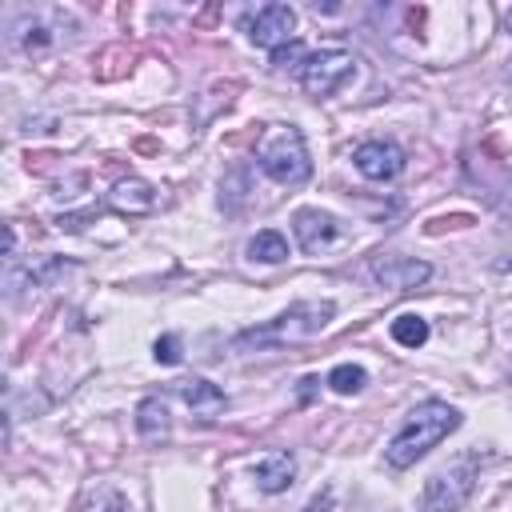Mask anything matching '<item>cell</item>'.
Masks as SVG:
<instances>
[{"label": "cell", "instance_id": "6da1fadb", "mask_svg": "<svg viewBox=\"0 0 512 512\" xmlns=\"http://www.w3.org/2000/svg\"><path fill=\"white\" fill-rule=\"evenodd\" d=\"M460 428V412L452 408V404H444V400H424V404H416L408 416H404V424L396 428V436L388 440V448H384V460H388V468H412L416 460H424L444 436H452Z\"/></svg>", "mask_w": 512, "mask_h": 512}, {"label": "cell", "instance_id": "7a4b0ae2", "mask_svg": "<svg viewBox=\"0 0 512 512\" xmlns=\"http://www.w3.org/2000/svg\"><path fill=\"white\" fill-rule=\"evenodd\" d=\"M256 164L268 180L296 188L312 176V156L304 144V132L296 124H268L256 140Z\"/></svg>", "mask_w": 512, "mask_h": 512}, {"label": "cell", "instance_id": "3957f363", "mask_svg": "<svg viewBox=\"0 0 512 512\" xmlns=\"http://www.w3.org/2000/svg\"><path fill=\"white\" fill-rule=\"evenodd\" d=\"M332 312H336L332 300H300V304H292L288 312H280L276 320H268L264 328L240 332L236 344H240V348H244V344H256V348H268V344H296V340H308V336L324 332L328 320H332Z\"/></svg>", "mask_w": 512, "mask_h": 512}, {"label": "cell", "instance_id": "277c9868", "mask_svg": "<svg viewBox=\"0 0 512 512\" xmlns=\"http://www.w3.org/2000/svg\"><path fill=\"white\" fill-rule=\"evenodd\" d=\"M480 480V452H464L448 468L432 472L424 480V512H460Z\"/></svg>", "mask_w": 512, "mask_h": 512}, {"label": "cell", "instance_id": "5b68a950", "mask_svg": "<svg viewBox=\"0 0 512 512\" xmlns=\"http://www.w3.org/2000/svg\"><path fill=\"white\" fill-rule=\"evenodd\" d=\"M356 76V56L344 52V48H320V52H308L304 64H300V84L308 96H336L348 80Z\"/></svg>", "mask_w": 512, "mask_h": 512}, {"label": "cell", "instance_id": "8992f818", "mask_svg": "<svg viewBox=\"0 0 512 512\" xmlns=\"http://www.w3.org/2000/svg\"><path fill=\"white\" fill-rule=\"evenodd\" d=\"M244 32H248V40H252L256 48L276 52L280 44L296 40V12H292L288 4H264V8H256V12L244 20Z\"/></svg>", "mask_w": 512, "mask_h": 512}, {"label": "cell", "instance_id": "52a82bcc", "mask_svg": "<svg viewBox=\"0 0 512 512\" xmlns=\"http://www.w3.org/2000/svg\"><path fill=\"white\" fill-rule=\"evenodd\" d=\"M352 164H356V172H360L364 180L384 184V180H396V176L404 172L408 156H404V148L392 144V140H364V144L352 152Z\"/></svg>", "mask_w": 512, "mask_h": 512}, {"label": "cell", "instance_id": "ba28073f", "mask_svg": "<svg viewBox=\"0 0 512 512\" xmlns=\"http://www.w3.org/2000/svg\"><path fill=\"white\" fill-rule=\"evenodd\" d=\"M292 236L304 252H328L332 244H340L348 232L344 224L332 216V212H320V208H300L292 216Z\"/></svg>", "mask_w": 512, "mask_h": 512}, {"label": "cell", "instance_id": "9c48e42d", "mask_svg": "<svg viewBox=\"0 0 512 512\" xmlns=\"http://www.w3.org/2000/svg\"><path fill=\"white\" fill-rule=\"evenodd\" d=\"M160 204V192L140 180V176H128V180H116L108 188V208L120 212V216H148L152 208Z\"/></svg>", "mask_w": 512, "mask_h": 512}, {"label": "cell", "instance_id": "30bf717a", "mask_svg": "<svg viewBox=\"0 0 512 512\" xmlns=\"http://www.w3.org/2000/svg\"><path fill=\"white\" fill-rule=\"evenodd\" d=\"M428 276H432V268L424 260H412V256H384L372 264V280L384 288H396V292H408V288L424 284Z\"/></svg>", "mask_w": 512, "mask_h": 512}, {"label": "cell", "instance_id": "8fae6325", "mask_svg": "<svg viewBox=\"0 0 512 512\" xmlns=\"http://www.w3.org/2000/svg\"><path fill=\"white\" fill-rule=\"evenodd\" d=\"M252 480H256V488L268 492V496L288 492L292 480H296V460H292L288 452H268V456H260V460L252 464Z\"/></svg>", "mask_w": 512, "mask_h": 512}, {"label": "cell", "instance_id": "7c38bea8", "mask_svg": "<svg viewBox=\"0 0 512 512\" xmlns=\"http://www.w3.org/2000/svg\"><path fill=\"white\" fill-rule=\"evenodd\" d=\"M180 400L192 408V412H200V416H212V412H220L224 408V392L212 384V380H204V376H192V380H180Z\"/></svg>", "mask_w": 512, "mask_h": 512}, {"label": "cell", "instance_id": "4fadbf2b", "mask_svg": "<svg viewBox=\"0 0 512 512\" xmlns=\"http://www.w3.org/2000/svg\"><path fill=\"white\" fill-rule=\"evenodd\" d=\"M136 428H140L144 440H164L168 428H172V420H168V404H164L160 396L140 400V408H136Z\"/></svg>", "mask_w": 512, "mask_h": 512}, {"label": "cell", "instance_id": "5bb4252c", "mask_svg": "<svg viewBox=\"0 0 512 512\" xmlns=\"http://www.w3.org/2000/svg\"><path fill=\"white\" fill-rule=\"evenodd\" d=\"M248 260H260V264H284L288 260V240L284 232L276 228H264L248 240Z\"/></svg>", "mask_w": 512, "mask_h": 512}, {"label": "cell", "instance_id": "9a60e30c", "mask_svg": "<svg viewBox=\"0 0 512 512\" xmlns=\"http://www.w3.org/2000/svg\"><path fill=\"white\" fill-rule=\"evenodd\" d=\"M392 340L400 344V348H420L424 340H428V320L424 316H416V312H404V316H396L392 320Z\"/></svg>", "mask_w": 512, "mask_h": 512}, {"label": "cell", "instance_id": "2e32d148", "mask_svg": "<svg viewBox=\"0 0 512 512\" xmlns=\"http://www.w3.org/2000/svg\"><path fill=\"white\" fill-rule=\"evenodd\" d=\"M364 384H368V372H364L360 364H336V368L328 372V388L340 392V396H352V392H360Z\"/></svg>", "mask_w": 512, "mask_h": 512}, {"label": "cell", "instance_id": "e0dca14e", "mask_svg": "<svg viewBox=\"0 0 512 512\" xmlns=\"http://www.w3.org/2000/svg\"><path fill=\"white\" fill-rule=\"evenodd\" d=\"M304 56H308L304 44H300V40H288V44H280V48L272 52V68H280V72H284V68H296V72H300Z\"/></svg>", "mask_w": 512, "mask_h": 512}, {"label": "cell", "instance_id": "ac0fdd59", "mask_svg": "<svg viewBox=\"0 0 512 512\" xmlns=\"http://www.w3.org/2000/svg\"><path fill=\"white\" fill-rule=\"evenodd\" d=\"M152 356L160 364H180V336L176 332H164L156 344H152Z\"/></svg>", "mask_w": 512, "mask_h": 512}, {"label": "cell", "instance_id": "d6986e66", "mask_svg": "<svg viewBox=\"0 0 512 512\" xmlns=\"http://www.w3.org/2000/svg\"><path fill=\"white\" fill-rule=\"evenodd\" d=\"M12 248H16V232H12L8 220H0V256H8Z\"/></svg>", "mask_w": 512, "mask_h": 512}, {"label": "cell", "instance_id": "ffe728a7", "mask_svg": "<svg viewBox=\"0 0 512 512\" xmlns=\"http://www.w3.org/2000/svg\"><path fill=\"white\" fill-rule=\"evenodd\" d=\"M104 512H136V508H132V504H128V500H124V496H112V500H108V508H104Z\"/></svg>", "mask_w": 512, "mask_h": 512}, {"label": "cell", "instance_id": "44dd1931", "mask_svg": "<svg viewBox=\"0 0 512 512\" xmlns=\"http://www.w3.org/2000/svg\"><path fill=\"white\" fill-rule=\"evenodd\" d=\"M0 392H4V376H0Z\"/></svg>", "mask_w": 512, "mask_h": 512}]
</instances>
